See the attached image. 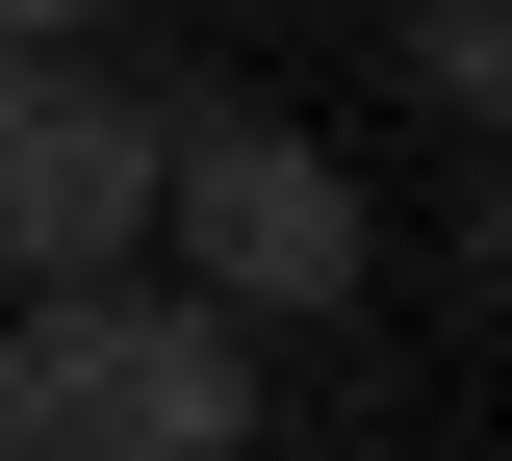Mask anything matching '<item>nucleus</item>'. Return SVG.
Returning a JSON list of instances; mask_svg holds the SVG:
<instances>
[{
  "label": "nucleus",
  "instance_id": "f257e3e1",
  "mask_svg": "<svg viewBox=\"0 0 512 461\" xmlns=\"http://www.w3.org/2000/svg\"><path fill=\"white\" fill-rule=\"evenodd\" d=\"M0 385L52 461H231L256 436V333L231 308H128V282H52V308L0 333Z\"/></svg>",
  "mask_w": 512,
  "mask_h": 461
},
{
  "label": "nucleus",
  "instance_id": "f03ea898",
  "mask_svg": "<svg viewBox=\"0 0 512 461\" xmlns=\"http://www.w3.org/2000/svg\"><path fill=\"white\" fill-rule=\"evenodd\" d=\"M154 205H180V308H359V180H333L308 129H256V103H180V129H154Z\"/></svg>",
  "mask_w": 512,
  "mask_h": 461
},
{
  "label": "nucleus",
  "instance_id": "7ed1b4c3",
  "mask_svg": "<svg viewBox=\"0 0 512 461\" xmlns=\"http://www.w3.org/2000/svg\"><path fill=\"white\" fill-rule=\"evenodd\" d=\"M154 231V103L77 52H0V282H103Z\"/></svg>",
  "mask_w": 512,
  "mask_h": 461
},
{
  "label": "nucleus",
  "instance_id": "20e7f679",
  "mask_svg": "<svg viewBox=\"0 0 512 461\" xmlns=\"http://www.w3.org/2000/svg\"><path fill=\"white\" fill-rule=\"evenodd\" d=\"M512 77V0H410V103H487Z\"/></svg>",
  "mask_w": 512,
  "mask_h": 461
},
{
  "label": "nucleus",
  "instance_id": "39448f33",
  "mask_svg": "<svg viewBox=\"0 0 512 461\" xmlns=\"http://www.w3.org/2000/svg\"><path fill=\"white\" fill-rule=\"evenodd\" d=\"M52 26H103V0H0V52H52Z\"/></svg>",
  "mask_w": 512,
  "mask_h": 461
},
{
  "label": "nucleus",
  "instance_id": "423d86ee",
  "mask_svg": "<svg viewBox=\"0 0 512 461\" xmlns=\"http://www.w3.org/2000/svg\"><path fill=\"white\" fill-rule=\"evenodd\" d=\"M0 461H52V436H26V385H0Z\"/></svg>",
  "mask_w": 512,
  "mask_h": 461
}]
</instances>
